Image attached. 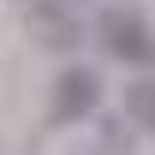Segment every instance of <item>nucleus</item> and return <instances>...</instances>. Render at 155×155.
Instances as JSON below:
<instances>
[{
	"label": "nucleus",
	"mask_w": 155,
	"mask_h": 155,
	"mask_svg": "<svg viewBox=\"0 0 155 155\" xmlns=\"http://www.w3.org/2000/svg\"><path fill=\"white\" fill-rule=\"evenodd\" d=\"M125 114H131L137 131L155 137V78H137V84H125Z\"/></svg>",
	"instance_id": "7ed1b4c3"
},
{
	"label": "nucleus",
	"mask_w": 155,
	"mask_h": 155,
	"mask_svg": "<svg viewBox=\"0 0 155 155\" xmlns=\"http://www.w3.org/2000/svg\"><path fill=\"white\" fill-rule=\"evenodd\" d=\"M96 36H101V48H107L114 60H125V66H155V30H149L143 12H131V6L101 12Z\"/></svg>",
	"instance_id": "f257e3e1"
},
{
	"label": "nucleus",
	"mask_w": 155,
	"mask_h": 155,
	"mask_svg": "<svg viewBox=\"0 0 155 155\" xmlns=\"http://www.w3.org/2000/svg\"><path fill=\"white\" fill-rule=\"evenodd\" d=\"M96 107H101V78L90 72V66H66V72L54 78L48 114H54L60 125H72V119H90Z\"/></svg>",
	"instance_id": "f03ea898"
}]
</instances>
